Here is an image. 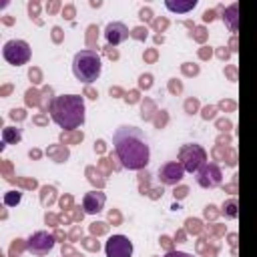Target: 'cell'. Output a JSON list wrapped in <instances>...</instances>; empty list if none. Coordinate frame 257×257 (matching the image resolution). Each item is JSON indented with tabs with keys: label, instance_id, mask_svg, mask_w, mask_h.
I'll return each instance as SVG.
<instances>
[{
	"label": "cell",
	"instance_id": "cell-5",
	"mask_svg": "<svg viewBox=\"0 0 257 257\" xmlns=\"http://www.w3.org/2000/svg\"><path fill=\"white\" fill-rule=\"evenodd\" d=\"M30 46H28V42L26 40H18V38H14V40H8L6 44H4V48H2V56H4V60L8 62V64H12V66H22V64H26L28 60H30Z\"/></svg>",
	"mask_w": 257,
	"mask_h": 257
},
{
	"label": "cell",
	"instance_id": "cell-1",
	"mask_svg": "<svg viewBox=\"0 0 257 257\" xmlns=\"http://www.w3.org/2000/svg\"><path fill=\"white\" fill-rule=\"evenodd\" d=\"M112 149H114V155L118 157L120 165L128 171H141L151 161L149 137L133 124H122L114 131Z\"/></svg>",
	"mask_w": 257,
	"mask_h": 257
},
{
	"label": "cell",
	"instance_id": "cell-9",
	"mask_svg": "<svg viewBox=\"0 0 257 257\" xmlns=\"http://www.w3.org/2000/svg\"><path fill=\"white\" fill-rule=\"evenodd\" d=\"M185 177V167L179 161H169L159 169V179L163 185H177Z\"/></svg>",
	"mask_w": 257,
	"mask_h": 257
},
{
	"label": "cell",
	"instance_id": "cell-13",
	"mask_svg": "<svg viewBox=\"0 0 257 257\" xmlns=\"http://www.w3.org/2000/svg\"><path fill=\"white\" fill-rule=\"evenodd\" d=\"M171 12H187V10H193L195 6H197V0H189V2H167L165 4Z\"/></svg>",
	"mask_w": 257,
	"mask_h": 257
},
{
	"label": "cell",
	"instance_id": "cell-3",
	"mask_svg": "<svg viewBox=\"0 0 257 257\" xmlns=\"http://www.w3.org/2000/svg\"><path fill=\"white\" fill-rule=\"evenodd\" d=\"M102 72V62L96 50L92 48H84L80 52L74 54L72 60V74L76 76V80L80 82H94Z\"/></svg>",
	"mask_w": 257,
	"mask_h": 257
},
{
	"label": "cell",
	"instance_id": "cell-12",
	"mask_svg": "<svg viewBox=\"0 0 257 257\" xmlns=\"http://www.w3.org/2000/svg\"><path fill=\"white\" fill-rule=\"evenodd\" d=\"M20 139H22V133H20V128H12V126H6V128L2 131V141H4V145H16Z\"/></svg>",
	"mask_w": 257,
	"mask_h": 257
},
{
	"label": "cell",
	"instance_id": "cell-15",
	"mask_svg": "<svg viewBox=\"0 0 257 257\" xmlns=\"http://www.w3.org/2000/svg\"><path fill=\"white\" fill-rule=\"evenodd\" d=\"M18 201H20V193H14V191L4 197V203H6V205H16Z\"/></svg>",
	"mask_w": 257,
	"mask_h": 257
},
{
	"label": "cell",
	"instance_id": "cell-16",
	"mask_svg": "<svg viewBox=\"0 0 257 257\" xmlns=\"http://www.w3.org/2000/svg\"><path fill=\"white\" fill-rule=\"evenodd\" d=\"M235 12H237V4H233V6L229 8V12H227V14H229V20H231V30H233V32L237 30V22H235Z\"/></svg>",
	"mask_w": 257,
	"mask_h": 257
},
{
	"label": "cell",
	"instance_id": "cell-7",
	"mask_svg": "<svg viewBox=\"0 0 257 257\" xmlns=\"http://www.w3.org/2000/svg\"><path fill=\"white\" fill-rule=\"evenodd\" d=\"M221 181H223V173L215 163H205L197 171V183L203 189H215L221 185Z\"/></svg>",
	"mask_w": 257,
	"mask_h": 257
},
{
	"label": "cell",
	"instance_id": "cell-4",
	"mask_svg": "<svg viewBox=\"0 0 257 257\" xmlns=\"http://www.w3.org/2000/svg\"><path fill=\"white\" fill-rule=\"evenodd\" d=\"M179 163L185 167V173H197L207 163V153L201 145H183L179 149Z\"/></svg>",
	"mask_w": 257,
	"mask_h": 257
},
{
	"label": "cell",
	"instance_id": "cell-6",
	"mask_svg": "<svg viewBox=\"0 0 257 257\" xmlns=\"http://www.w3.org/2000/svg\"><path fill=\"white\" fill-rule=\"evenodd\" d=\"M52 247H54V237L50 233H46V231H36L26 241V249L32 255H38V257H42L48 251H52Z\"/></svg>",
	"mask_w": 257,
	"mask_h": 257
},
{
	"label": "cell",
	"instance_id": "cell-10",
	"mask_svg": "<svg viewBox=\"0 0 257 257\" xmlns=\"http://www.w3.org/2000/svg\"><path fill=\"white\" fill-rule=\"evenodd\" d=\"M104 203H106V195L102 191H88L84 197H82V209L84 213L88 215H96L104 209Z\"/></svg>",
	"mask_w": 257,
	"mask_h": 257
},
{
	"label": "cell",
	"instance_id": "cell-14",
	"mask_svg": "<svg viewBox=\"0 0 257 257\" xmlns=\"http://www.w3.org/2000/svg\"><path fill=\"white\" fill-rule=\"evenodd\" d=\"M223 213H225L227 217H231V219H235V217H237V201H235V199H231V201H227V203L223 205Z\"/></svg>",
	"mask_w": 257,
	"mask_h": 257
},
{
	"label": "cell",
	"instance_id": "cell-11",
	"mask_svg": "<svg viewBox=\"0 0 257 257\" xmlns=\"http://www.w3.org/2000/svg\"><path fill=\"white\" fill-rule=\"evenodd\" d=\"M104 38H106V42L112 44V46L124 42V40L128 38V28H126V24H122V22H110V24H106V28H104Z\"/></svg>",
	"mask_w": 257,
	"mask_h": 257
},
{
	"label": "cell",
	"instance_id": "cell-8",
	"mask_svg": "<svg viewBox=\"0 0 257 257\" xmlns=\"http://www.w3.org/2000/svg\"><path fill=\"white\" fill-rule=\"evenodd\" d=\"M106 257H133V243L124 235H112L104 243Z\"/></svg>",
	"mask_w": 257,
	"mask_h": 257
},
{
	"label": "cell",
	"instance_id": "cell-17",
	"mask_svg": "<svg viewBox=\"0 0 257 257\" xmlns=\"http://www.w3.org/2000/svg\"><path fill=\"white\" fill-rule=\"evenodd\" d=\"M165 257H195L191 253H185V251H169Z\"/></svg>",
	"mask_w": 257,
	"mask_h": 257
},
{
	"label": "cell",
	"instance_id": "cell-2",
	"mask_svg": "<svg viewBox=\"0 0 257 257\" xmlns=\"http://www.w3.org/2000/svg\"><path fill=\"white\" fill-rule=\"evenodd\" d=\"M50 118L64 131L84 124V98L80 94H60L50 102Z\"/></svg>",
	"mask_w": 257,
	"mask_h": 257
}]
</instances>
